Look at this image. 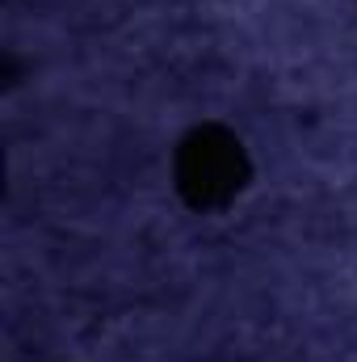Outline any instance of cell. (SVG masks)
Returning <instances> with one entry per match:
<instances>
[{"label": "cell", "instance_id": "cell-1", "mask_svg": "<svg viewBox=\"0 0 357 362\" xmlns=\"http://www.w3.org/2000/svg\"><path fill=\"white\" fill-rule=\"evenodd\" d=\"M248 181H253V160L236 131L206 122L181 135L173 152V185L189 206L223 211L248 189Z\"/></svg>", "mask_w": 357, "mask_h": 362}]
</instances>
